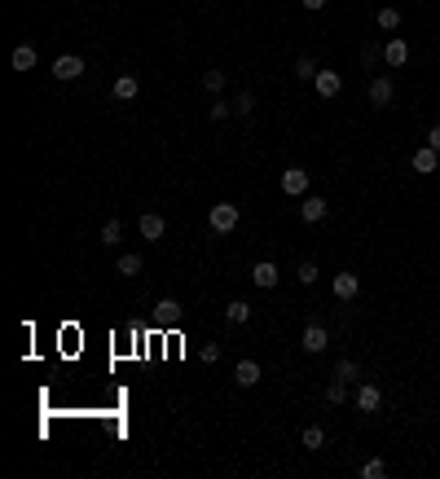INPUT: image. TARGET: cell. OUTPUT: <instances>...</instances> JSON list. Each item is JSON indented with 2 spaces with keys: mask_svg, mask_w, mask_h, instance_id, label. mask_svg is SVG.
<instances>
[{
  "mask_svg": "<svg viewBox=\"0 0 440 479\" xmlns=\"http://www.w3.org/2000/svg\"><path fill=\"white\" fill-rule=\"evenodd\" d=\"M207 224L216 233H233L238 229V207H233V202H216V207L207 211Z\"/></svg>",
  "mask_w": 440,
  "mask_h": 479,
  "instance_id": "obj_1",
  "label": "cell"
},
{
  "mask_svg": "<svg viewBox=\"0 0 440 479\" xmlns=\"http://www.w3.org/2000/svg\"><path fill=\"white\" fill-rule=\"evenodd\" d=\"M53 75L62 79V84L79 79V75H84V57H79V53H62V57H57V62H53Z\"/></svg>",
  "mask_w": 440,
  "mask_h": 479,
  "instance_id": "obj_2",
  "label": "cell"
},
{
  "mask_svg": "<svg viewBox=\"0 0 440 479\" xmlns=\"http://www.w3.org/2000/svg\"><path fill=\"white\" fill-rule=\"evenodd\" d=\"M330 291H335V299H339V304H348V299H356V295H361V277H356V273H335Z\"/></svg>",
  "mask_w": 440,
  "mask_h": 479,
  "instance_id": "obj_3",
  "label": "cell"
},
{
  "mask_svg": "<svg viewBox=\"0 0 440 479\" xmlns=\"http://www.w3.org/2000/svg\"><path fill=\"white\" fill-rule=\"evenodd\" d=\"M392 97H396V84H392V75H374L370 79V106H392Z\"/></svg>",
  "mask_w": 440,
  "mask_h": 479,
  "instance_id": "obj_4",
  "label": "cell"
},
{
  "mask_svg": "<svg viewBox=\"0 0 440 479\" xmlns=\"http://www.w3.org/2000/svg\"><path fill=\"white\" fill-rule=\"evenodd\" d=\"M313 88H317V97H339V92H343V75H339V70H317V79H313Z\"/></svg>",
  "mask_w": 440,
  "mask_h": 479,
  "instance_id": "obj_5",
  "label": "cell"
},
{
  "mask_svg": "<svg viewBox=\"0 0 440 479\" xmlns=\"http://www.w3.org/2000/svg\"><path fill=\"white\" fill-rule=\"evenodd\" d=\"M282 194H291V198L308 194V172L304 167H287V172H282Z\"/></svg>",
  "mask_w": 440,
  "mask_h": 479,
  "instance_id": "obj_6",
  "label": "cell"
},
{
  "mask_svg": "<svg viewBox=\"0 0 440 479\" xmlns=\"http://www.w3.org/2000/svg\"><path fill=\"white\" fill-rule=\"evenodd\" d=\"M300 343H304V352H326V347H330V330H326V326H317V321H313V326H304Z\"/></svg>",
  "mask_w": 440,
  "mask_h": 479,
  "instance_id": "obj_7",
  "label": "cell"
},
{
  "mask_svg": "<svg viewBox=\"0 0 440 479\" xmlns=\"http://www.w3.org/2000/svg\"><path fill=\"white\" fill-rule=\"evenodd\" d=\"M137 229H141V237H146V242H159V237L168 233V220H163L159 211H146V215L137 220Z\"/></svg>",
  "mask_w": 440,
  "mask_h": 479,
  "instance_id": "obj_8",
  "label": "cell"
},
{
  "mask_svg": "<svg viewBox=\"0 0 440 479\" xmlns=\"http://www.w3.org/2000/svg\"><path fill=\"white\" fill-rule=\"evenodd\" d=\"M379 404H383L379 382H361V387H356V409H361V413H379Z\"/></svg>",
  "mask_w": 440,
  "mask_h": 479,
  "instance_id": "obj_9",
  "label": "cell"
},
{
  "mask_svg": "<svg viewBox=\"0 0 440 479\" xmlns=\"http://www.w3.org/2000/svg\"><path fill=\"white\" fill-rule=\"evenodd\" d=\"M326 198H317V194H304V207H300V220L304 224H322L326 220Z\"/></svg>",
  "mask_w": 440,
  "mask_h": 479,
  "instance_id": "obj_10",
  "label": "cell"
},
{
  "mask_svg": "<svg viewBox=\"0 0 440 479\" xmlns=\"http://www.w3.org/2000/svg\"><path fill=\"white\" fill-rule=\"evenodd\" d=\"M278 277H282V273H278V264H273V260H260V264L251 268V282L260 286V291H273V286H278Z\"/></svg>",
  "mask_w": 440,
  "mask_h": 479,
  "instance_id": "obj_11",
  "label": "cell"
},
{
  "mask_svg": "<svg viewBox=\"0 0 440 479\" xmlns=\"http://www.w3.org/2000/svg\"><path fill=\"white\" fill-rule=\"evenodd\" d=\"M414 172H423V176H432L436 172V167H440V150H432V146H419V150H414Z\"/></svg>",
  "mask_w": 440,
  "mask_h": 479,
  "instance_id": "obj_12",
  "label": "cell"
},
{
  "mask_svg": "<svg viewBox=\"0 0 440 479\" xmlns=\"http://www.w3.org/2000/svg\"><path fill=\"white\" fill-rule=\"evenodd\" d=\"M260 374H265V369H260L256 361H238L233 365V382H238V387H256Z\"/></svg>",
  "mask_w": 440,
  "mask_h": 479,
  "instance_id": "obj_13",
  "label": "cell"
},
{
  "mask_svg": "<svg viewBox=\"0 0 440 479\" xmlns=\"http://www.w3.org/2000/svg\"><path fill=\"white\" fill-rule=\"evenodd\" d=\"M224 321H229V326H247V321H251V304H247V299H229V304H224Z\"/></svg>",
  "mask_w": 440,
  "mask_h": 479,
  "instance_id": "obj_14",
  "label": "cell"
},
{
  "mask_svg": "<svg viewBox=\"0 0 440 479\" xmlns=\"http://www.w3.org/2000/svg\"><path fill=\"white\" fill-rule=\"evenodd\" d=\"M35 62H40V53H35L31 44H18V49L9 53V66L14 70H35Z\"/></svg>",
  "mask_w": 440,
  "mask_h": 479,
  "instance_id": "obj_15",
  "label": "cell"
},
{
  "mask_svg": "<svg viewBox=\"0 0 440 479\" xmlns=\"http://www.w3.org/2000/svg\"><path fill=\"white\" fill-rule=\"evenodd\" d=\"M383 62H388V66H405V62H410V44H405V40H388V44H383Z\"/></svg>",
  "mask_w": 440,
  "mask_h": 479,
  "instance_id": "obj_16",
  "label": "cell"
},
{
  "mask_svg": "<svg viewBox=\"0 0 440 479\" xmlns=\"http://www.w3.org/2000/svg\"><path fill=\"white\" fill-rule=\"evenodd\" d=\"M111 92H115V101H133L137 92H141V84H137V75H119L111 84Z\"/></svg>",
  "mask_w": 440,
  "mask_h": 479,
  "instance_id": "obj_17",
  "label": "cell"
},
{
  "mask_svg": "<svg viewBox=\"0 0 440 479\" xmlns=\"http://www.w3.org/2000/svg\"><path fill=\"white\" fill-rule=\"evenodd\" d=\"M141 268H146V260H141L137 251H128V255H119V260H115V273H119V277H137Z\"/></svg>",
  "mask_w": 440,
  "mask_h": 479,
  "instance_id": "obj_18",
  "label": "cell"
},
{
  "mask_svg": "<svg viewBox=\"0 0 440 479\" xmlns=\"http://www.w3.org/2000/svg\"><path fill=\"white\" fill-rule=\"evenodd\" d=\"M300 444L308 449V453H317V449H326V431L317 427V422H308L304 431H300Z\"/></svg>",
  "mask_w": 440,
  "mask_h": 479,
  "instance_id": "obj_19",
  "label": "cell"
},
{
  "mask_svg": "<svg viewBox=\"0 0 440 479\" xmlns=\"http://www.w3.org/2000/svg\"><path fill=\"white\" fill-rule=\"evenodd\" d=\"M154 317H159V321H168V326H172V321L181 317V304H176V299H159V304H154Z\"/></svg>",
  "mask_w": 440,
  "mask_h": 479,
  "instance_id": "obj_20",
  "label": "cell"
},
{
  "mask_svg": "<svg viewBox=\"0 0 440 479\" xmlns=\"http://www.w3.org/2000/svg\"><path fill=\"white\" fill-rule=\"evenodd\" d=\"M335 378H339V382H356V378H361V365H356V361H348V356H343V361L335 365Z\"/></svg>",
  "mask_w": 440,
  "mask_h": 479,
  "instance_id": "obj_21",
  "label": "cell"
},
{
  "mask_svg": "<svg viewBox=\"0 0 440 479\" xmlns=\"http://www.w3.org/2000/svg\"><path fill=\"white\" fill-rule=\"evenodd\" d=\"M379 27H383V31H396V27H401V9H396V5H383V9H379Z\"/></svg>",
  "mask_w": 440,
  "mask_h": 479,
  "instance_id": "obj_22",
  "label": "cell"
},
{
  "mask_svg": "<svg viewBox=\"0 0 440 479\" xmlns=\"http://www.w3.org/2000/svg\"><path fill=\"white\" fill-rule=\"evenodd\" d=\"M102 242H106V246H119V242H124V224H119V220H106V224H102Z\"/></svg>",
  "mask_w": 440,
  "mask_h": 479,
  "instance_id": "obj_23",
  "label": "cell"
},
{
  "mask_svg": "<svg viewBox=\"0 0 440 479\" xmlns=\"http://www.w3.org/2000/svg\"><path fill=\"white\" fill-rule=\"evenodd\" d=\"M203 88L211 92V97H220V88H224V70H203Z\"/></svg>",
  "mask_w": 440,
  "mask_h": 479,
  "instance_id": "obj_24",
  "label": "cell"
},
{
  "mask_svg": "<svg viewBox=\"0 0 440 479\" xmlns=\"http://www.w3.org/2000/svg\"><path fill=\"white\" fill-rule=\"evenodd\" d=\"M383 475H388V462L383 458H370V462L361 466V479H383Z\"/></svg>",
  "mask_w": 440,
  "mask_h": 479,
  "instance_id": "obj_25",
  "label": "cell"
},
{
  "mask_svg": "<svg viewBox=\"0 0 440 479\" xmlns=\"http://www.w3.org/2000/svg\"><path fill=\"white\" fill-rule=\"evenodd\" d=\"M343 400H348V382H330V387H326V404H343Z\"/></svg>",
  "mask_w": 440,
  "mask_h": 479,
  "instance_id": "obj_26",
  "label": "cell"
},
{
  "mask_svg": "<svg viewBox=\"0 0 440 479\" xmlns=\"http://www.w3.org/2000/svg\"><path fill=\"white\" fill-rule=\"evenodd\" d=\"M295 79H317V62H313V57H300V62H295Z\"/></svg>",
  "mask_w": 440,
  "mask_h": 479,
  "instance_id": "obj_27",
  "label": "cell"
},
{
  "mask_svg": "<svg viewBox=\"0 0 440 479\" xmlns=\"http://www.w3.org/2000/svg\"><path fill=\"white\" fill-rule=\"evenodd\" d=\"M256 110V92H238V101H233V115H251Z\"/></svg>",
  "mask_w": 440,
  "mask_h": 479,
  "instance_id": "obj_28",
  "label": "cell"
},
{
  "mask_svg": "<svg viewBox=\"0 0 440 479\" xmlns=\"http://www.w3.org/2000/svg\"><path fill=\"white\" fill-rule=\"evenodd\" d=\"M295 277H300L304 286H313V282H317V264H313V260H304V264L295 268Z\"/></svg>",
  "mask_w": 440,
  "mask_h": 479,
  "instance_id": "obj_29",
  "label": "cell"
},
{
  "mask_svg": "<svg viewBox=\"0 0 440 479\" xmlns=\"http://www.w3.org/2000/svg\"><path fill=\"white\" fill-rule=\"evenodd\" d=\"M229 115H233V101H220V97L211 101V119H229Z\"/></svg>",
  "mask_w": 440,
  "mask_h": 479,
  "instance_id": "obj_30",
  "label": "cell"
},
{
  "mask_svg": "<svg viewBox=\"0 0 440 479\" xmlns=\"http://www.w3.org/2000/svg\"><path fill=\"white\" fill-rule=\"evenodd\" d=\"M220 361V343H207L203 347V365H216Z\"/></svg>",
  "mask_w": 440,
  "mask_h": 479,
  "instance_id": "obj_31",
  "label": "cell"
},
{
  "mask_svg": "<svg viewBox=\"0 0 440 479\" xmlns=\"http://www.w3.org/2000/svg\"><path fill=\"white\" fill-rule=\"evenodd\" d=\"M374 57H379V44H365V49H361V62L374 66Z\"/></svg>",
  "mask_w": 440,
  "mask_h": 479,
  "instance_id": "obj_32",
  "label": "cell"
},
{
  "mask_svg": "<svg viewBox=\"0 0 440 479\" xmlns=\"http://www.w3.org/2000/svg\"><path fill=\"white\" fill-rule=\"evenodd\" d=\"M300 5H304V9H308V14H322V9H326V5H330V0H300Z\"/></svg>",
  "mask_w": 440,
  "mask_h": 479,
  "instance_id": "obj_33",
  "label": "cell"
},
{
  "mask_svg": "<svg viewBox=\"0 0 440 479\" xmlns=\"http://www.w3.org/2000/svg\"><path fill=\"white\" fill-rule=\"evenodd\" d=\"M427 146L440 150V124H436V128H427Z\"/></svg>",
  "mask_w": 440,
  "mask_h": 479,
  "instance_id": "obj_34",
  "label": "cell"
}]
</instances>
